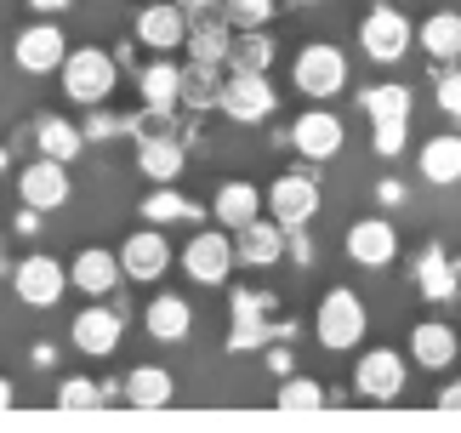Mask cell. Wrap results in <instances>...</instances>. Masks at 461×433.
I'll return each mask as SVG.
<instances>
[{"label": "cell", "instance_id": "obj_1", "mask_svg": "<svg viewBox=\"0 0 461 433\" xmlns=\"http://www.w3.org/2000/svg\"><path fill=\"white\" fill-rule=\"evenodd\" d=\"M63 92H68V103H86V108H97L103 97L120 86V58H109L103 46H75L63 58Z\"/></svg>", "mask_w": 461, "mask_h": 433}, {"label": "cell", "instance_id": "obj_2", "mask_svg": "<svg viewBox=\"0 0 461 433\" xmlns=\"http://www.w3.org/2000/svg\"><path fill=\"white\" fill-rule=\"evenodd\" d=\"M262 211H268L279 228L313 223V211H319V171H313V160L296 166V171H279L274 183L262 189Z\"/></svg>", "mask_w": 461, "mask_h": 433}, {"label": "cell", "instance_id": "obj_3", "mask_svg": "<svg viewBox=\"0 0 461 433\" xmlns=\"http://www.w3.org/2000/svg\"><path fill=\"white\" fill-rule=\"evenodd\" d=\"M313 331H319V348H330V354L359 348V342H365V302L353 297L348 285H336V291L319 297V309H313Z\"/></svg>", "mask_w": 461, "mask_h": 433}, {"label": "cell", "instance_id": "obj_4", "mask_svg": "<svg viewBox=\"0 0 461 433\" xmlns=\"http://www.w3.org/2000/svg\"><path fill=\"white\" fill-rule=\"evenodd\" d=\"M296 92L303 97H336L348 86V58H342V46H330V41H313V46H303L296 51Z\"/></svg>", "mask_w": 461, "mask_h": 433}, {"label": "cell", "instance_id": "obj_5", "mask_svg": "<svg viewBox=\"0 0 461 433\" xmlns=\"http://www.w3.org/2000/svg\"><path fill=\"white\" fill-rule=\"evenodd\" d=\"M234 263H240V251H234V234L228 228H200L183 245V274L194 285H222L228 274H234Z\"/></svg>", "mask_w": 461, "mask_h": 433}, {"label": "cell", "instance_id": "obj_6", "mask_svg": "<svg viewBox=\"0 0 461 433\" xmlns=\"http://www.w3.org/2000/svg\"><path fill=\"white\" fill-rule=\"evenodd\" d=\"M12 291L23 309H58L68 291V268L58 257H46V251H34V257H23L12 268Z\"/></svg>", "mask_w": 461, "mask_h": 433}, {"label": "cell", "instance_id": "obj_7", "mask_svg": "<svg viewBox=\"0 0 461 433\" xmlns=\"http://www.w3.org/2000/svg\"><path fill=\"white\" fill-rule=\"evenodd\" d=\"M411 17H404L399 6H370L365 12V23H359V46H365V58L370 63H399L404 51H411Z\"/></svg>", "mask_w": 461, "mask_h": 433}, {"label": "cell", "instance_id": "obj_8", "mask_svg": "<svg viewBox=\"0 0 461 433\" xmlns=\"http://www.w3.org/2000/svg\"><path fill=\"white\" fill-rule=\"evenodd\" d=\"M353 393L365 405H393L404 393V354L399 348H370L359 365H353Z\"/></svg>", "mask_w": 461, "mask_h": 433}, {"label": "cell", "instance_id": "obj_9", "mask_svg": "<svg viewBox=\"0 0 461 433\" xmlns=\"http://www.w3.org/2000/svg\"><path fill=\"white\" fill-rule=\"evenodd\" d=\"M63 58H68V41H63V29L51 23V17H41V23H29V29H17L12 63L23 69V75H58Z\"/></svg>", "mask_w": 461, "mask_h": 433}, {"label": "cell", "instance_id": "obj_10", "mask_svg": "<svg viewBox=\"0 0 461 433\" xmlns=\"http://www.w3.org/2000/svg\"><path fill=\"white\" fill-rule=\"evenodd\" d=\"M274 103L279 97H274V80L268 75H228L222 80V97H217V108L234 125H262V120L274 115Z\"/></svg>", "mask_w": 461, "mask_h": 433}, {"label": "cell", "instance_id": "obj_11", "mask_svg": "<svg viewBox=\"0 0 461 433\" xmlns=\"http://www.w3.org/2000/svg\"><path fill=\"white\" fill-rule=\"evenodd\" d=\"M228 41H234V23H228L222 0H205V6H194V12H188V34H183L188 58H200V63H222V58H228Z\"/></svg>", "mask_w": 461, "mask_h": 433}, {"label": "cell", "instance_id": "obj_12", "mask_svg": "<svg viewBox=\"0 0 461 433\" xmlns=\"http://www.w3.org/2000/svg\"><path fill=\"white\" fill-rule=\"evenodd\" d=\"M120 331H126V314L92 302V309L75 314V325H68V342H75L86 359H109V354L120 348Z\"/></svg>", "mask_w": 461, "mask_h": 433}, {"label": "cell", "instance_id": "obj_13", "mask_svg": "<svg viewBox=\"0 0 461 433\" xmlns=\"http://www.w3.org/2000/svg\"><path fill=\"white\" fill-rule=\"evenodd\" d=\"M171 268V245H166V234H159L154 223L149 228H137L126 245H120V274L137 280V285H154L159 274Z\"/></svg>", "mask_w": 461, "mask_h": 433}, {"label": "cell", "instance_id": "obj_14", "mask_svg": "<svg viewBox=\"0 0 461 433\" xmlns=\"http://www.w3.org/2000/svg\"><path fill=\"white\" fill-rule=\"evenodd\" d=\"M342 143H348V132L330 108H308V115H296V125H291V149L303 160H313V166L330 160V154H342Z\"/></svg>", "mask_w": 461, "mask_h": 433}, {"label": "cell", "instance_id": "obj_15", "mask_svg": "<svg viewBox=\"0 0 461 433\" xmlns=\"http://www.w3.org/2000/svg\"><path fill=\"white\" fill-rule=\"evenodd\" d=\"M393 257H399V228L387 223V216H359V223L348 228V263L387 268Z\"/></svg>", "mask_w": 461, "mask_h": 433}, {"label": "cell", "instance_id": "obj_16", "mask_svg": "<svg viewBox=\"0 0 461 433\" xmlns=\"http://www.w3.org/2000/svg\"><path fill=\"white\" fill-rule=\"evenodd\" d=\"M17 194H23L29 211H58L68 206V166L63 160H34V166H23V177H17Z\"/></svg>", "mask_w": 461, "mask_h": 433}, {"label": "cell", "instance_id": "obj_17", "mask_svg": "<svg viewBox=\"0 0 461 433\" xmlns=\"http://www.w3.org/2000/svg\"><path fill=\"white\" fill-rule=\"evenodd\" d=\"M274 336V297L268 291H234V331H228V348H262Z\"/></svg>", "mask_w": 461, "mask_h": 433}, {"label": "cell", "instance_id": "obj_18", "mask_svg": "<svg viewBox=\"0 0 461 433\" xmlns=\"http://www.w3.org/2000/svg\"><path fill=\"white\" fill-rule=\"evenodd\" d=\"M120 280H126L120 274V251L86 245V251H75V263H68V285H80L86 297H109Z\"/></svg>", "mask_w": 461, "mask_h": 433}, {"label": "cell", "instance_id": "obj_19", "mask_svg": "<svg viewBox=\"0 0 461 433\" xmlns=\"http://www.w3.org/2000/svg\"><path fill=\"white\" fill-rule=\"evenodd\" d=\"M188 166V149H183V137H171V132H149L143 143H137V171L149 177V183H176Z\"/></svg>", "mask_w": 461, "mask_h": 433}, {"label": "cell", "instance_id": "obj_20", "mask_svg": "<svg viewBox=\"0 0 461 433\" xmlns=\"http://www.w3.org/2000/svg\"><path fill=\"white\" fill-rule=\"evenodd\" d=\"M188 34V12L176 6V0H159V6H143L137 12V41L149 51H176Z\"/></svg>", "mask_w": 461, "mask_h": 433}, {"label": "cell", "instance_id": "obj_21", "mask_svg": "<svg viewBox=\"0 0 461 433\" xmlns=\"http://www.w3.org/2000/svg\"><path fill=\"white\" fill-rule=\"evenodd\" d=\"M234 251H240V263H251V268H274L285 257V228H279L274 216H251L245 228H234Z\"/></svg>", "mask_w": 461, "mask_h": 433}, {"label": "cell", "instance_id": "obj_22", "mask_svg": "<svg viewBox=\"0 0 461 433\" xmlns=\"http://www.w3.org/2000/svg\"><path fill=\"white\" fill-rule=\"evenodd\" d=\"M456 354H461V336L450 331L445 319L411 325V359H416L421 371H445V365H456Z\"/></svg>", "mask_w": 461, "mask_h": 433}, {"label": "cell", "instance_id": "obj_23", "mask_svg": "<svg viewBox=\"0 0 461 433\" xmlns=\"http://www.w3.org/2000/svg\"><path fill=\"white\" fill-rule=\"evenodd\" d=\"M222 69H228V75H268V69H274V34L268 29H234Z\"/></svg>", "mask_w": 461, "mask_h": 433}, {"label": "cell", "instance_id": "obj_24", "mask_svg": "<svg viewBox=\"0 0 461 433\" xmlns=\"http://www.w3.org/2000/svg\"><path fill=\"white\" fill-rule=\"evenodd\" d=\"M120 393H126L131 410H166L176 400V382H171L166 365H137L126 382H120Z\"/></svg>", "mask_w": 461, "mask_h": 433}, {"label": "cell", "instance_id": "obj_25", "mask_svg": "<svg viewBox=\"0 0 461 433\" xmlns=\"http://www.w3.org/2000/svg\"><path fill=\"white\" fill-rule=\"evenodd\" d=\"M143 331L154 336V342H183L188 331H194V309L176 291H159L149 309H143Z\"/></svg>", "mask_w": 461, "mask_h": 433}, {"label": "cell", "instance_id": "obj_26", "mask_svg": "<svg viewBox=\"0 0 461 433\" xmlns=\"http://www.w3.org/2000/svg\"><path fill=\"white\" fill-rule=\"evenodd\" d=\"M416 166H421V177H428V183H438V189L461 183V137H456V132L428 137V143H421V154H416Z\"/></svg>", "mask_w": 461, "mask_h": 433}, {"label": "cell", "instance_id": "obj_27", "mask_svg": "<svg viewBox=\"0 0 461 433\" xmlns=\"http://www.w3.org/2000/svg\"><path fill=\"white\" fill-rule=\"evenodd\" d=\"M416 285H421V297H428V302H450V297H456V285H461L456 257H445L438 245H428V251L416 257Z\"/></svg>", "mask_w": 461, "mask_h": 433}, {"label": "cell", "instance_id": "obj_28", "mask_svg": "<svg viewBox=\"0 0 461 433\" xmlns=\"http://www.w3.org/2000/svg\"><path fill=\"white\" fill-rule=\"evenodd\" d=\"M211 216H217L228 234L245 228L251 216H262V189H257V183H222L217 200H211Z\"/></svg>", "mask_w": 461, "mask_h": 433}, {"label": "cell", "instance_id": "obj_29", "mask_svg": "<svg viewBox=\"0 0 461 433\" xmlns=\"http://www.w3.org/2000/svg\"><path fill=\"white\" fill-rule=\"evenodd\" d=\"M359 108L376 125H387V120H411V108H416V92L404 80H382V86H365L359 92Z\"/></svg>", "mask_w": 461, "mask_h": 433}, {"label": "cell", "instance_id": "obj_30", "mask_svg": "<svg viewBox=\"0 0 461 433\" xmlns=\"http://www.w3.org/2000/svg\"><path fill=\"white\" fill-rule=\"evenodd\" d=\"M416 41L433 63H461V12H433L428 23L416 29Z\"/></svg>", "mask_w": 461, "mask_h": 433}, {"label": "cell", "instance_id": "obj_31", "mask_svg": "<svg viewBox=\"0 0 461 433\" xmlns=\"http://www.w3.org/2000/svg\"><path fill=\"white\" fill-rule=\"evenodd\" d=\"M34 149H41L46 160H75L80 149H86V132L75 120H63V115H41V125H34Z\"/></svg>", "mask_w": 461, "mask_h": 433}, {"label": "cell", "instance_id": "obj_32", "mask_svg": "<svg viewBox=\"0 0 461 433\" xmlns=\"http://www.w3.org/2000/svg\"><path fill=\"white\" fill-rule=\"evenodd\" d=\"M137 92H143L149 108H171V103H183V63L154 58L143 75H137Z\"/></svg>", "mask_w": 461, "mask_h": 433}, {"label": "cell", "instance_id": "obj_33", "mask_svg": "<svg viewBox=\"0 0 461 433\" xmlns=\"http://www.w3.org/2000/svg\"><path fill=\"white\" fill-rule=\"evenodd\" d=\"M222 80H228V69H222V63H200V58H188V63H183V103H188V108H217Z\"/></svg>", "mask_w": 461, "mask_h": 433}, {"label": "cell", "instance_id": "obj_34", "mask_svg": "<svg viewBox=\"0 0 461 433\" xmlns=\"http://www.w3.org/2000/svg\"><path fill=\"white\" fill-rule=\"evenodd\" d=\"M143 216H149L154 228H166V223H188V216H200V206H194L183 189H171V183H154V194L143 200Z\"/></svg>", "mask_w": 461, "mask_h": 433}, {"label": "cell", "instance_id": "obj_35", "mask_svg": "<svg viewBox=\"0 0 461 433\" xmlns=\"http://www.w3.org/2000/svg\"><path fill=\"white\" fill-rule=\"evenodd\" d=\"M274 405L279 410H325V388L313 382V376H285L274 393Z\"/></svg>", "mask_w": 461, "mask_h": 433}, {"label": "cell", "instance_id": "obj_36", "mask_svg": "<svg viewBox=\"0 0 461 433\" xmlns=\"http://www.w3.org/2000/svg\"><path fill=\"white\" fill-rule=\"evenodd\" d=\"M109 393H103V382H92V376H63V388H58V405L63 410H97Z\"/></svg>", "mask_w": 461, "mask_h": 433}, {"label": "cell", "instance_id": "obj_37", "mask_svg": "<svg viewBox=\"0 0 461 433\" xmlns=\"http://www.w3.org/2000/svg\"><path fill=\"white\" fill-rule=\"evenodd\" d=\"M222 12H228V23H234V29H268L274 0H222Z\"/></svg>", "mask_w": 461, "mask_h": 433}, {"label": "cell", "instance_id": "obj_38", "mask_svg": "<svg viewBox=\"0 0 461 433\" xmlns=\"http://www.w3.org/2000/svg\"><path fill=\"white\" fill-rule=\"evenodd\" d=\"M433 97H438V108L461 125V63H445V75L433 80Z\"/></svg>", "mask_w": 461, "mask_h": 433}, {"label": "cell", "instance_id": "obj_39", "mask_svg": "<svg viewBox=\"0 0 461 433\" xmlns=\"http://www.w3.org/2000/svg\"><path fill=\"white\" fill-rule=\"evenodd\" d=\"M404 137H411V120H387V125H376V154L393 160V154L404 149Z\"/></svg>", "mask_w": 461, "mask_h": 433}, {"label": "cell", "instance_id": "obj_40", "mask_svg": "<svg viewBox=\"0 0 461 433\" xmlns=\"http://www.w3.org/2000/svg\"><path fill=\"white\" fill-rule=\"evenodd\" d=\"M285 257H291V263H313V245H308V223H303V228H285Z\"/></svg>", "mask_w": 461, "mask_h": 433}, {"label": "cell", "instance_id": "obj_41", "mask_svg": "<svg viewBox=\"0 0 461 433\" xmlns=\"http://www.w3.org/2000/svg\"><path fill=\"white\" fill-rule=\"evenodd\" d=\"M438 410H461V382H445V388H438Z\"/></svg>", "mask_w": 461, "mask_h": 433}, {"label": "cell", "instance_id": "obj_42", "mask_svg": "<svg viewBox=\"0 0 461 433\" xmlns=\"http://www.w3.org/2000/svg\"><path fill=\"white\" fill-rule=\"evenodd\" d=\"M29 6L41 12V17H58V12H68V6H75V0H29Z\"/></svg>", "mask_w": 461, "mask_h": 433}, {"label": "cell", "instance_id": "obj_43", "mask_svg": "<svg viewBox=\"0 0 461 433\" xmlns=\"http://www.w3.org/2000/svg\"><path fill=\"white\" fill-rule=\"evenodd\" d=\"M29 359H34V365H51V359H58V348H51V342H34Z\"/></svg>", "mask_w": 461, "mask_h": 433}, {"label": "cell", "instance_id": "obj_44", "mask_svg": "<svg viewBox=\"0 0 461 433\" xmlns=\"http://www.w3.org/2000/svg\"><path fill=\"white\" fill-rule=\"evenodd\" d=\"M268 365H274L279 376H291V354H285V348H268Z\"/></svg>", "mask_w": 461, "mask_h": 433}, {"label": "cell", "instance_id": "obj_45", "mask_svg": "<svg viewBox=\"0 0 461 433\" xmlns=\"http://www.w3.org/2000/svg\"><path fill=\"white\" fill-rule=\"evenodd\" d=\"M376 194H382V206H399V200H404V189H399V183H382Z\"/></svg>", "mask_w": 461, "mask_h": 433}, {"label": "cell", "instance_id": "obj_46", "mask_svg": "<svg viewBox=\"0 0 461 433\" xmlns=\"http://www.w3.org/2000/svg\"><path fill=\"white\" fill-rule=\"evenodd\" d=\"M12 405V376H0V410Z\"/></svg>", "mask_w": 461, "mask_h": 433}, {"label": "cell", "instance_id": "obj_47", "mask_svg": "<svg viewBox=\"0 0 461 433\" xmlns=\"http://www.w3.org/2000/svg\"><path fill=\"white\" fill-rule=\"evenodd\" d=\"M176 6H183V12H194V6H205V0H176Z\"/></svg>", "mask_w": 461, "mask_h": 433}, {"label": "cell", "instance_id": "obj_48", "mask_svg": "<svg viewBox=\"0 0 461 433\" xmlns=\"http://www.w3.org/2000/svg\"><path fill=\"white\" fill-rule=\"evenodd\" d=\"M0 166H12V154H6V149H0Z\"/></svg>", "mask_w": 461, "mask_h": 433}, {"label": "cell", "instance_id": "obj_49", "mask_svg": "<svg viewBox=\"0 0 461 433\" xmlns=\"http://www.w3.org/2000/svg\"><path fill=\"white\" fill-rule=\"evenodd\" d=\"M285 6H308V0H285Z\"/></svg>", "mask_w": 461, "mask_h": 433}]
</instances>
